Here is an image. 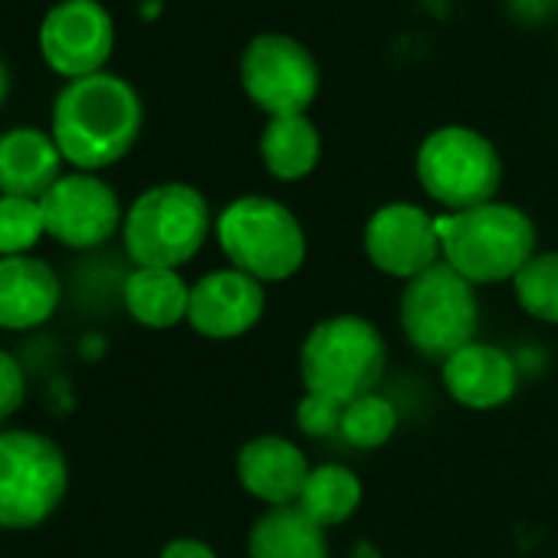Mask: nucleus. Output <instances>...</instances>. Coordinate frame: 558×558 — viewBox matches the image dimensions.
<instances>
[{
  "label": "nucleus",
  "instance_id": "nucleus-1",
  "mask_svg": "<svg viewBox=\"0 0 558 558\" xmlns=\"http://www.w3.org/2000/svg\"><path fill=\"white\" fill-rule=\"evenodd\" d=\"M142 122L145 109L135 86L102 70L60 89L50 116V135L73 171L99 174L135 148Z\"/></svg>",
  "mask_w": 558,
  "mask_h": 558
},
{
  "label": "nucleus",
  "instance_id": "nucleus-2",
  "mask_svg": "<svg viewBox=\"0 0 558 558\" xmlns=\"http://www.w3.org/2000/svg\"><path fill=\"white\" fill-rule=\"evenodd\" d=\"M444 263L453 266L466 283H499L532 259L535 227L529 214L512 204H480L457 214L434 217Z\"/></svg>",
  "mask_w": 558,
  "mask_h": 558
},
{
  "label": "nucleus",
  "instance_id": "nucleus-3",
  "mask_svg": "<svg viewBox=\"0 0 558 558\" xmlns=\"http://www.w3.org/2000/svg\"><path fill=\"white\" fill-rule=\"evenodd\" d=\"M217 240L233 269L279 283L290 279L306 259V233L296 214L272 197H236L217 217Z\"/></svg>",
  "mask_w": 558,
  "mask_h": 558
},
{
  "label": "nucleus",
  "instance_id": "nucleus-4",
  "mask_svg": "<svg viewBox=\"0 0 558 558\" xmlns=\"http://www.w3.org/2000/svg\"><path fill=\"white\" fill-rule=\"evenodd\" d=\"M210 233V207L191 184H155L132 201L122 220V243L135 266L178 269Z\"/></svg>",
  "mask_w": 558,
  "mask_h": 558
},
{
  "label": "nucleus",
  "instance_id": "nucleus-5",
  "mask_svg": "<svg viewBox=\"0 0 558 558\" xmlns=\"http://www.w3.org/2000/svg\"><path fill=\"white\" fill-rule=\"evenodd\" d=\"M70 489L60 444L37 430H0V529L44 525Z\"/></svg>",
  "mask_w": 558,
  "mask_h": 558
},
{
  "label": "nucleus",
  "instance_id": "nucleus-6",
  "mask_svg": "<svg viewBox=\"0 0 558 558\" xmlns=\"http://www.w3.org/2000/svg\"><path fill=\"white\" fill-rule=\"evenodd\" d=\"M385 339L362 316H332L303 342L300 368L310 395L352 404L372 395L385 372Z\"/></svg>",
  "mask_w": 558,
  "mask_h": 558
},
{
  "label": "nucleus",
  "instance_id": "nucleus-7",
  "mask_svg": "<svg viewBox=\"0 0 558 558\" xmlns=\"http://www.w3.org/2000/svg\"><path fill=\"white\" fill-rule=\"evenodd\" d=\"M476 296L473 283L447 266L437 263L421 276L408 279L401 296V326L408 342L427 359H450L466 349L476 336Z\"/></svg>",
  "mask_w": 558,
  "mask_h": 558
},
{
  "label": "nucleus",
  "instance_id": "nucleus-8",
  "mask_svg": "<svg viewBox=\"0 0 558 558\" xmlns=\"http://www.w3.org/2000/svg\"><path fill=\"white\" fill-rule=\"evenodd\" d=\"M417 181L444 207L470 210L489 204L502 181V161L489 138L466 125H444L417 148Z\"/></svg>",
  "mask_w": 558,
  "mask_h": 558
},
{
  "label": "nucleus",
  "instance_id": "nucleus-9",
  "mask_svg": "<svg viewBox=\"0 0 558 558\" xmlns=\"http://www.w3.org/2000/svg\"><path fill=\"white\" fill-rule=\"evenodd\" d=\"M319 83L316 57L287 34H259L240 57V86L269 119L306 116L319 96Z\"/></svg>",
  "mask_w": 558,
  "mask_h": 558
},
{
  "label": "nucleus",
  "instance_id": "nucleus-10",
  "mask_svg": "<svg viewBox=\"0 0 558 558\" xmlns=\"http://www.w3.org/2000/svg\"><path fill=\"white\" fill-rule=\"evenodd\" d=\"M44 63L66 83L106 70L116 50V21L99 0H60L37 31Z\"/></svg>",
  "mask_w": 558,
  "mask_h": 558
},
{
  "label": "nucleus",
  "instance_id": "nucleus-11",
  "mask_svg": "<svg viewBox=\"0 0 558 558\" xmlns=\"http://www.w3.org/2000/svg\"><path fill=\"white\" fill-rule=\"evenodd\" d=\"M44 227L47 236L70 250H96L116 236L122 227V201L109 181L93 171L63 174L44 197Z\"/></svg>",
  "mask_w": 558,
  "mask_h": 558
},
{
  "label": "nucleus",
  "instance_id": "nucleus-12",
  "mask_svg": "<svg viewBox=\"0 0 558 558\" xmlns=\"http://www.w3.org/2000/svg\"><path fill=\"white\" fill-rule=\"evenodd\" d=\"M365 253L388 276H421L424 269L437 266L440 256L434 217L424 207L401 201L378 207L365 227Z\"/></svg>",
  "mask_w": 558,
  "mask_h": 558
},
{
  "label": "nucleus",
  "instance_id": "nucleus-13",
  "mask_svg": "<svg viewBox=\"0 0 558 558\" xmlns=\"http://www.w3.org/2000/svg\"><path fill=\"white\" fill-rule=\"evenodd\" d=\"M266 310L263 283L240 269H217L191 287L187 323L207 339H236L250 332Z\"/></svg>",
  "mask_w": 558,
  "mask_h": 558
},
{
  "label": "nucleus",
  "instance_id": "nucleus-14",
  "mask_svg": "<svg viewBox=\"0 0 558 558\" xmlns=\"http://www.w3.org/2000/svg\"><path fill=\"white\" fill-rule=\"evenodd\" d=\"M63 300V283L57 269L27 253L0 256V329L31 332L47 326Z\"/></svg>",
  "mask_w": 558,
  "mask_h": 558
},
{
  "label": "nucleus",
  "instance_id": "nucleus-15",
  "mask_svg": "<svg viewBox=\"0 0 558 558\" xmlns=\"http://www.w3.org/2000/svg\"><path fill=\"white\" fill-rule=\"evenodd\" d=\"M236 476L256 499L269 506H293L310 480V463L303 450L283 437H256L240 447Z\"/></svg>",
  "mask_w": 558,
  "mask_h": 558
},
{
  "label": "nucleus",
  "instance_id": "nucleus-16",
  "mask_svg": "<svg viewBox=\"0 0 558 558\" xmlns=\"http://www.w3.org/2000/svg\"><path fill=\"white\" fill-rule=\"evenodd\" d=\"M63 165L53 135L37 125L0 135V194L40 201L63 178Z\"/></svg>",
  "mask_w": 558,
  "mask_h": 558
},
{
  "label": "nucleus",
  "instance_id": "nucleus-17",
  "mask_svg": "<svg viewBox=\"0 0 558 558\" xmlns=\"http://www.w3.org/2000/svg\"><path fill=\"white\" fill-rule=\"evenodd\" d=\"M444 385L463 408L489 411L515 395V365L502 349L470 342L444 362Z\"/></svg>",
  "mask_w": 558,
  "mask_h": 558
},
{
  "label": "nucleus",
  "instance_id": "nucleus-18",
  "mask_svg": "<svg viewBox=\"0 0 558 558\" xmlns=\"http://www.w3.org/2000/svg\"><path fill=\"white\" fill-rule=\"evenodd\" d=\"M122 300L129 316L138 326L148 329H171L187 319V303H191V287L181 279L178 269L165 266H138L129 272Z\"/></svg>",
  "mask_w": 558,
  "mask_h": 558
},
{
  "label": "nucleus",
  "instance_id": "nucleus-19",
  "mask_svg": "<svg viewBox=\"0 0 558 558\" xmlns=\"http://www.w3.org/2000/svg\"><path fill=\"white\" fill-rule=\"evenodd\" d=\"M250 558H329L326 529L300 506H269L250 529Z\"/></svg>",
  "mask_w": 558,
  "mask_h": 558
},
{
  "label": "nucleus",
  "instance_id": "nucleus-20",
  "mask_svg": "<svg viewBox=\"0 0 558 558\" xmlns=\"http://www.w3.org/2000/svg\"><path fill=\"white\" fill-rule=\"evenodd\" d=\"M323 155L319 129L310 116H276L259 135V158L266 171L279 181H300L313 174Z\"/></svg>",
  "mask_w": 558,
  "mask_h": 558
},
{
  "label": "nucleus",
  "instance_id": "nucleus-21",
  "mask_svg": "<svg viewBox=\"0 0 558 558\" xmlns=\"http://www.w3.org/2000/svg\"><path fill=\"white\" fill-rule=\"evenodd\" d=\"M362 502V483L352 470L339 463H326L310 470V480L296 499V506L323 529L345 522Z\"/></svg>",
  "mask_w": 558,
  "mask_h": 558
},
{
  "label": "nucleus",
  "instance_id": "nucleus-22",
  "mask_svg": "<svg viewBox=\"0 0 558 558\" xmlns=\"http://www.w3.org/2000/svg\"><path fill=\"white\" fill-rule=\"evenodd\" d=\"M519 306L542 319L558 326V253L532 256L512 279Z\"/></svg>",
  "mask_w": 558,
  "mask_h": 558
},
{
  "label": "nucleus",
  "instance_id": "nucleus-23",
  "mask_svg": "<svg viewBox=\"0 0 558 558\" xmlns=\"http://www.w3.org/2000/svg\"><path fill=\"white\" fill-rule=\"evenodd\" d=\"M398 427V411L388 398H378V395H365V398H355L352 404H345L342 411V427L339 434L355 444V447H381L391 440Z\"/></svg>",
  "mask_w": 558,
  "mask_h": 558
},
{
  "label": "nucleus",
  "instance_id": "nucleus-24",
  "mask_svg": "<svg viewBox=\"0 0 558 558\" xmlns=\"http://www.w3.org/2000/svg\"><path fill=\"white\" fill-rule=\"evenodd\" d=\"M44 233L40 201L0 194V256H27Z\"/></svg>",
  "mask_w": 558,
  "mask_h": 558
},
{
  "label": "nucleus",
  "instance_id": "nucleus-25",
  "mask_svg": "<svg viewBox=\"0 0 558 558\" xmlns=\"http://www.w3.org/2000/svg\"><path fill=\"white\" fill-rule=\"evenodd\" d=\"M342 411L345 404L323 398V395H306L296 408V421L310 437H329L342 427Z\"/></svg>",
  "mask_w": 558,
  "mask_h": 558
},
{
  "label": "nucleus",
  "instance_id": "nucleus-26",
  "mask_svg": "<svg viewBox=\"0 0 558 558\" xmlns=\"http://www.w3.org/2000/svg\"><path fill=\"white\" fill-rule=\"evenodd\" d=\"M24 398H27L24 368L11 352L0 349V421H8L11 414H17Z\"/></svg>",
  "mask_w": 558,
  "mask_h": 558
},
{
  "label": "nucleus",
  "instance_id": "nucleus-27",
  "mask_svg": "<svg viewBox=\"0 0 558 558\" xmlns=\"http://www.w3.org/2000/svg\"><path fill=\"white\" fill-rule=\"evenodd\" d=\"M158 558H217V551L197 538H174L161 548Z\"/></svg>",
  "mask_w": 558,
  "mask_h": 558
},
{
  "label": "nucleus",
  "instance_id": "nucleus-28",
  "mask_svg": "<svg viewBox=\"0 0 558 558\" xmlns=\"http://www.w3.org/2000/svg\"><path fill=\"white\" fill-rule=\"evenodd\" d=\"M8 96H11V70H8L4 57H0V106L8 102Z\"/></svg>",
  "mask_w": 558,
  "mask_h": 558
},
{
  "label": "nucleus",
  "instance_id": "nucleus-29",
  "mask_svg": "<svg viewBox=\"0 0 558 558\" xmlns=\"http://www.w3.org/2000/svg\"><path fill=\"white\" fill-rule=\"evenodd\" d=\"M352 558H381V555H378V548H375V545L359 542V545H355V551H352Z\"/></svg>",
  "mask_w": 558,
  "mask_h": 558
}]
</instances>
